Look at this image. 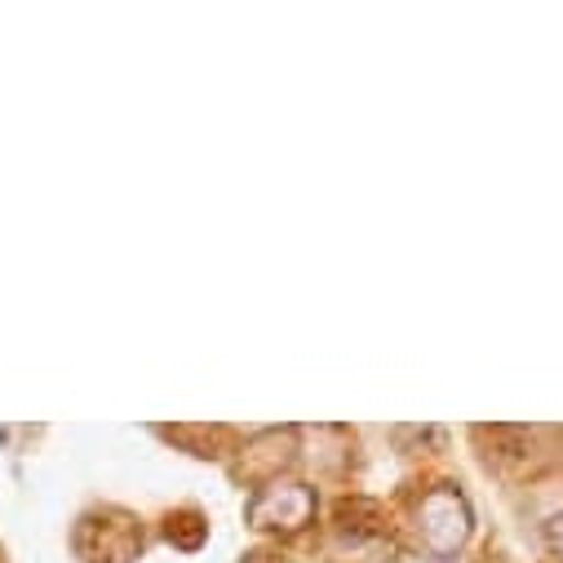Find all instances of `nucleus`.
Masks as SVG:
<instances>
[{"mask_svg":"<svg viewBox=\"0 0 563 563\" xmlns=\"http://www.w3.org/2000/svg\"><path fill=\"white\" fill-rule=\"evenodd\" d=\"M541 537H545V545L563 559V510H559V515H550V519L541 523Z\"/></svg>","mask_w":563,"mask_h":563,"instance_id":"obj_5","label":"nucleus"},{"mask_svg":"<svg viewBox=\"0 0 563 563\" xmlns=\"http://www.w3.org/2000/svg\"><path fill=\"white\" fill-rule=\"evenodd\" d=\"M244 563H289L285 554H266V550H257V554H244Z\"/></svg>","mask_w":563,"mask_h":563,"instance_id":"obj_6","label":"nucleus"},{"mask_svg":"<svg viewBox=\"0 0 563 563\" xmlns=\"http://www.w3.org/2000/svg\"><path fill=\"white\" fill-rule=\"evenodd\" d=\"M395 537L386 532L382 515L373 510L368 519L355 515V501L338 506L333 532H329V559L333 563H395Z\"/></svg>","mask_w":563,"mask_h":563,"instance_id":"obj_4","label":"nucleus"},{"mask_svg":"<svg viewBox=\"0 0 563 563\" xmlns=\"http://www.w3.org/2000/svg\"><path fill=\"white\" fill-rule=\"evenodd\" d=\"M316 515H320V488L307 479H289V475L257 488L244 506V519L271 537H298L316 523Z\"/></svg>","mask_w":563,"mask_h":563,"instance_id":"obj_2","label":"nucleus"},{"mask_svg":"<svg viewBox=\"0 0 563 563\" xmlns=\"http://www.w3.org/2000/svg\"><path fill=\"white\" fill-rule=\"evenodd\" d=\"M475 532L471 497L457 484H435L417 501V537L435 559H457Z\"/></svg>","mask_w":563,"mask_h":563,"instance_id":"obj_1","label":"nucleus"},{"mask_svg":"<svg viewBox=\"0 0 563 563\" xmlns=\"http://www.w3.org/2000/svg\"><path fill=\"white\" fill-rule=\"evenodd\" d=\"M76 554L85 563H133L143 554V519L129 510H93L76 523Z\"/></svg>","mask_w":563,"mask_h":563,"instance_id":"obj_3","label":"nucleus"}]
</instances>
